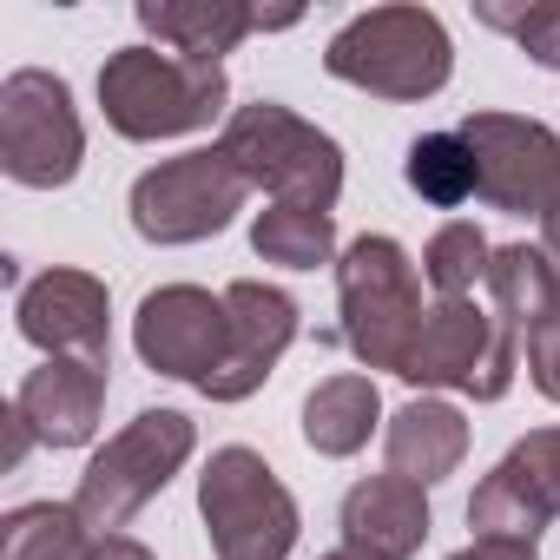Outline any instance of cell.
<instances>
[{
	"label": "cell",
	"instance_id": "cell-1",
	"mask_svg": "<svg viewBox=\"0 0 560 560\" xmlns=\"http://www.w3.org/2000/svg\"><path fill=\"white\" fill-rule=\"evenodd\" d=\"M224 67L159 54V47H119L100 67V106L106 126L126 139H178L224 113Z\"/></svg>",
	"mask_w": 560,
	"mask_h": 560
},
{
	"label": "cell",
	"instance_id": "cell-2",
	"mask_svg": "<svg viewBox=\"0 0 560 560\" xmlns=\"http://www.w3.org/2000/svg\"><path fill=\"white\" fill-rule=\"evenodd\" d=\"M224 159L244 172V185H264L277 205L298 211H330L343 191V152L330 132L298 119L291 106H237L224 126Z\"/></svg>",
	"mask_w": 560,
	"mask_h": 560
},
{
	"label": "cell",
	"instance_id": "cell-3",
	"mask_svg": "<svg viewBox=\"0 0 560 560\" xmlns=\"http://www.w3.org/2000/svg\"><path fill=\"white\" fill-rule=\"evenodd\" d=\"M324 67L376 100H429L448 86L455 47L429 8H370L330 40Z\"/></svg>",
	"mask_w": 560,
	"mask_h": 560
},
{
	"label": "cell",
	"instance_id": "cell-4",
	"mask_svg": "<svg viewBox=\"0 0 560 560\" xmlns=\"http://www.w3.org/2000/svg\"><path fill=\"white\" fill-rule=\"evenodd\" d=\"M337 298H343V337L370 370H409L422 343V291H416V264L402 257L396 237H357L337 264Z\"/></svg>",
	"mask_w": 560,
	"mask_h": 560
},
{
	"label": "cell",
	"instance_id": "cell-5",
	"mask_svg": "<svg viewBox=\"0 0 560 560\" xmlns=\"http://www.w3.org/2000/svg\"><path fill=\"white\" fill-rule=\"evenodd\" d=\"M198 514L218 560H284L298 547V501L257 448H218L198 475Z\"/></svg>",
	"mask_w": 560,
	"mask_h": 560
},
{
	"label": "cell",
	"instance_id": "cell-6",
	"mask_svg": "<svg viewBox=\"0 0 560 560\" xmlns=\"http://www.w3.org/2000/svg\"><path fill=\"white\" fill-rule=\"evenodd\" d=\"M191 442H198V429H191L178 409H145V416H132V422L93 455V468L80 475V494H73L80 521L100 527V534H119V527L185 468Z\"/></svg>",
	"mask_w": 560,
	"mask_h": 560
},
{
	"label": "cell",
	"instance_id": "cell-7",
	"mask_svg": "<svg viewBox=\"0 0 560 560\" xmlns=\"http://www.w3.org/2000/svg\"><path fill=\"white\" fill-rule=\"evenodd\" d=\"M80 159H86V132H80L67 80L27 67L0 86V165H8L14 185L54 191L80 172Z\"/></svg>",
	"mask_w": 560,
	"mask_h": 560
},
{
	"label": "cell",
	"instance_id": "cell-8",
	"mask_svg": "<svg viewBox=\"0 0 560 560\" xmlns=\"http://www.w3.org/2000/svg\"><path fill=\"white\" fill-rule=\"evenodd\" d=\"M244 172L218 152H185V159H165L152 165L139 185H132V224L139 237L152 244H198V237H218L237 205H244Z\"/></svg>",
	"mask_w": 560,
	"mask_h": 560
},
{
	"label": "cell",
	"instance_id": "cell-9",
	"mask_svg": "<svg viewBox=\"0 0 560 560\" xmlns=\"http://www.w3.org/2000/svg\"><path fill=\"white\" fill-rule=\"evenodd\" d=\"M402 376L422 389H468L475 402H494L514 383V330L475 298H442Z\"/></svg>",
	"mask_w": 560,
	"mask_h": 560
},
{
	"label": "cell",
	"instance_id": "cell-10",
	"mask_svg": "<svg viewBox=\"0 0 560 560\" xmlns=\"http://www.w3.org/2000/svg\"><path fill=\"white\" fill-rule=\"evenodd\" d=\"M462 139L481 172V198L514 218H547L560 205V139L540 119L514 113H468Z\"/></svg>",
	"mask_w": 560,
	"mask_h": 560
},
{
	"label": "cell",
	"instance_id": "cell-11",
	"mask_svg": "<svg viewBox=\"0 0 560 560\" xmlns=\"http://www.w3.org/2000/svg\"><path fill=\"white\" fill-rule=\"evenodd\" d=\"M132 343L159 376H178V383L205 389L231 357V304L198 291V284H165L139 304Z\"/></svg>",
	"mask_w": 560,
	"mask_h": 560
},
{
	"label": "cell",
	"instance_id": "cell-12",
	"mask_svg": "<svg viewBox=\"0 0 560 560\" xmlns=\"http://www.w3.org/2000/svg\"><path fill=\"white\" fill-rule=\"evenodd\" d=\"M553 514H560V429H534L475 488L468 527L481 540H540V527Z\"/></svg>",
	"mask_w": 560,
	"mask_h": 560
},
{
	"label": "cell",
	"instance_id": "cell-13",
	"mask_svg": "<svg viewBox=\"0 0 560 560\" xmlns=\"http://www.w3.org/2000/svg\"><path fill=\"white\" fill-rule=\"evenodd\" d=\"M21 337L47 357H73V363H100L106 370V343H113V311H106V284L86 270H47L21 291Z\"/></svg>",
	"mask_w": 560,
	"mask_h": 560
},
{
	"label": "cell",
	"instance_id": "cell-14",
	"mask_svg": "<svg viewBox=\"0 0 560 560\" xmlns=\"http://www.w3.org/2000/svg\"><path fill=\"white\" fill-rule=\"evenodd\" d=\"M224 304H231V357L205 383V396L211 402H244L250 389H264V376L277 370V357L291 350L298 304L284 291H270V284H250V277H237V284L224 291Z\"/></svg>",
	"mask_w": 560,
	"mask_h": 560
},
{
	"label": "cell",
	"instance_id": "cell-15",
	"mask_svg": "<svg viewBox=\"0 0 560 560\" xmlns=\"http://www.w3.org/2000/svg\"><path fill=\"white\" fill-rule=\"evenodd\" d=\"M21 422L34 429V442L47 448H80L100 429L106 409V370L100 363H73V357H47L27 383H21Z\"/></svg>",
	"mask_w": 560,
	"mask_h": 560
},
{
	"label": "cell",
	"instance_id": "cell-16",
	"mask_svg": "<svg viewBox=\"0 0 560 560\" xmlns=\"http://www.w3.org/2000/svg\"><path fill=\"white\" fill-rule=\"evenodd\" d=\"M343 540L376 560H409L429 540V501L402 475H370L343 494Z\"/></svg>",
	"mask_w": 560,
	"mask_h": 560
},
{
	"label": "cell",
	"instance_id": "cell-17",
	"mask_svg": "<svg viewBox=\"0 0 560 560\" xmlns=\"http://www.w3.org/2000/svg\"><path fill=\"white\" fill-rule=\"evenodd\" d=\"M139 27L159 34L172 54L218 67V54H231L257 27V8H237V0H139Z\"/></svg>",
	"mask_w": 560,
	"mask_h": 560
},
{
	"label": "cell",
	"instance_id": "cell-18",
	"mask_svg": "<svg viewBox=\"0 0 560 560\" xmlns=\"http://www.w3.org/2000/svg\"><path fill=\"white\" fill-rule=\"evenodd\" d=\"M462 455H468V422L448 402H429L422 396V402L396 409V422H389V475L429 488V481L455 475Z\"/></svg>",
	"mask_w": 560,
	"mask_h": 560
},
{
	"label": "cell",
	"instance_id": "cell-19",
	"mask_svg": "<svg viewBox=\"0 0 560 560\" xmlns=\"http://www.w3.org/2000/svg\"><path fill=\"white\" fill-rule=\"evenodd\" d=\"M488 291H494V317L521 337H534L540 324H553L560 317V270L540 257V250H527V244H501L494 250V264H488Z\"/></svg>",
	"mask_w": 560,
	"mask_h": 560
},
{
	"label": "cell",
	"instance_id": "cell-20",
	"mask_svg": "<svg viewBox=\"0 0 560 560\" xmlns=\"http://www.w3.org/2000/svg\"><path fill=\"white\" fill-rule=\"evenodd\" d=\"M376 416H383V396H376L370 376H330L304 402V442L317 455H357L370 442Z\"/></svg>",
	"mask_w": 560,
	"mask_h": 560
},
{
	"label": "cell",
	"instance_id": "cell-21",
	"mask_svg": "<svg viewBox=\"0 0 560 560\" xmlns=\"http://www.w3.org/2000/svg\"><path fill=\"white\" fill-rule=\"evenodd\" d=\"M93 553H100V540L80 521V508L34 501L0 521V560H93Z\"/></svg>",
	"mask_w": 560,
	"mask_h": 560
},
{
	"label": "cell",
	"instance_id": "cell-22",
	"mask_svg": "<svg viewBox=\"0 0 560 560\" xmlns=\"http://www.w3.org/2000/svg\"><path fill=\"white\" fill-rule=\"evenodd\" d=\"M402 178H409L429 205H442V211H455V205H468V198L481 191V172H475V152H468L462 132H429V139H416L409 159H402Z\"/></svg>",
	"mask_w": 560,
	"mask_h": 560
},
{
	"label": "cell",
	"instance_id": "cell-23",
	"mask_svg": "<svg viewBox=\"0 0 560 560\" xmlns=\"http://www.w3.org/2000/svg\"><path fill=\"white\" fill-rule=\"evenodd\" d=\"M250 244H257V257H264V264L317 270V264H330V250H337V224H330V211L277 205V211H264V218L250 224Z\"/></svg>",
	"mask_w": 560,
	"mask_h": 560
},
{
	"label": "cell",
	"instance_id": "cell-24",
	"mask_svg": "<svg viewBox=\"0 0 560 560\" xmlns=\"http://www.w3.org/2000/svg\"><path fill=\"white\" fill-rule=\"evenodd\" d=\"M488 264H494V250H488V237H481L475 224H442V231L429 237V257H422L429 284H435L442 298H468L481 277H488Z\"/></svg>",
	"mask_w": 560,
	"mask_h": 560
},
{
	"label": "cell",
	"instance_id": "cell-25",
	"mask_svg": "<svg viewBox=\"0 0 560 560\" xmlns=\"http://www.w3.org/2000/svg\"><path fill=\"white\" fill-rule=\"evenodd\" d=\"M475 14H481L488 27L514 34L527 60H540V67H560V8H494V0H481Z\"/></svg>",
	"mask_w": 560,
	"mask_h": 560
},
{
	"label": "cell",
	"instance_id": "cell-26",
	"mask_svg": "<svg viewBox=\"0 0 560 560\" xmlns=\"http://www.w3.org/2000/svg\"><path fill=\"white\" fill-rule=\"evenodd\" d=\"M527 370H534V389L547 402H560V317L527 337Z\"/></svg>",
	"mask_w": 560,
	"mask_h": 560
},
{
	"label": "cell",
	"instance_id": "cell-27",
	"mask_svg": "<svg viewBox=\"0 0 560 560\" xmlns=\"http://www.w3.org/2000/svg\"><path fill=\"white\" fill-rule=\"evenodd\" d=\"M455 560H540V553H534V540H475Z\"/></svg>",
	"mask_w": 560,
	"mask_h": 560
},
{
	"label": "cell",
	"instance_id": "cell-28",
	"mask_svg": "<svg viewBox=\"0 0 560 560\" xmlns=\"http://www.w3.org/2000/svg\"><path fill=\"white\" fill-rule=\"evenodd\" d=\"M93 560H152V553H145V547H139V540H126V534H106V540H100V553H93Z\"/></svg>",
	"mask_w": 560,
	"mask_h": 560
},
{
	"label": "cell",
	"instance_id": "cell-29",
	"mask_svg": "<svg viewBox=\"0 0 560 560\" xmlns=\"http://www.w3.org/2000/svg\"><path fill=\"white\" fill-rule=\"evenodd\" d=\"M27 442H34V429H27V422H21V409H14V416H8V468H21Z\"/></svg>",
	"mask_w": 560,
	"mask_h": 560
},
{
	"label": "cell",
	"instance_id": "cell-30",
	"mask_svg": "<svg viewBox=\"0 0 560 560\" xmlns=\"http://www.w3.org/2000/svg\"><path fill=\"white\" fill-rule=\"evenodd\" d=\"M540 224H547V264H553V270H560V205H553V211H547V218H540Z\"/></svg>",
	"mask_w": 560,
	"mask_h": 560
},
{
	"label": "cell",
	"instance_id": "cell-31",
	"mask_svg": "<svg viewBox=\"0 0 560 560\" xmlns=\"http://www.w3.org/2000/svg\"><path fill=\"white\" fill-rule=\"evenodd\" d=\"M324 560H376V553H363V547H337V553H324Z\"/></svg>",
	"mask_w": 560,
	"mask_h": 560
}]
</instances>
